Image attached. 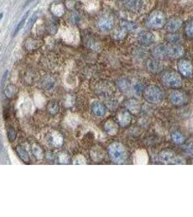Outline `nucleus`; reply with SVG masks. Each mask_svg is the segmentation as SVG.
I'll use <instances>...</instances> for the list:
<instances>
[{"label": "nucleus", "mask_w": 193, "mask_h": 217, "mask_svg": "<svg viewBox=\"0 0 193 217\" xmlns=\"http://www.w3.org/2000/svg\"><path fill=\"white\" fill-rule=\"evenodd\" d=\"M107 151L111 159L116 164H121L126 161L127 154L124 146L121 143H113L110 144Z\"/></svg>", "instance_id": "nucleus-1"}, {"label": "nucleus", "mask_w": 193, "mask_h": 217, "mask_svg": "<svg viewBox=\"0 0 193 217\" xmlns=\"http://www.w3.org/2000/svg\"><path fill=\"white\" fill-rule=\"evenodd\" d=\"M165 23V15L161 11H154L147 17L146 25L152 29H158L162 28Z\"/></svg>", "instance_id": "nucleus-2"}, {"label": "nucleus", "mask_w": 193, "mask_h": 217, "mask_svg": "<svg viewBox=\"0 0 193 217\" xmlns=\"http://www.w3.org/2000/svg\"><path fill=\"white\" fill-rule=\"evenodd\" d=\"M160 158L162 162L164 164H184L185 161L180 156L176 155L173 152L166 151H163L160 155Z\"/></svg>", "instance_id": "nucleus-3"}, {"label": "nucleus", "mask_w": 193, "mask_h": 217, "mask_svg": "<svg viewBox=\"0 0 193 217\" xmlns=\"http://www.w3.org/2000/svg\"><path fill=\"white\" fill-rule=\"evenodd\" d=\"M163 82L165 85L172 88H177L182 85V79L178 74L173 72H166L162 77Z\"/></svg>", "instance_id": "nucleus-4"}, {"label": "nucleus", "mask_w": 193, "mask_h": 217, "mask_svg": "<svg viewBox=\"0 0 193 217\" xmlns=\"http://www.w3.org/2000/svg\"><path fill=\"white\" fill-rule=\"evenodd\" d=\"M145 95L146 99L151 103H158L163 98L162 91L155 86L148 87L146 89Z\"/></svg>", "instance_id": "nucleus-5"}, {"label": "nucleus", "mask_w": 193, "mask_h": 217, "mask_svg": "<svg viewBox=\"0 0 193 217\" xmlns=\"http://www.w3.org/2000/svg\"><path fill=\"white\" fill-rule=\"evenodd\" d=\"M97 25L102 31H108L113 28L114 21L112 17L108 15H104L99 19Z\"/></svg>", "instance_id": "nucleus-6"}, {"label": "nucleus", "mask_w": 193, "mask_h": 217, "mask_svg": "<svg viewBox=\"0 0 193 217\" xmlns=\"http://www.w3.org/2000/svg\"><path fill=\"white\" fill-rule=\"evenodd\" d=\"M167 52L168 57H171L172 58H179L183 55L184 48L182 46L176 43H171L167 45Z\"/></svg>", "instance_id": "nucleus-7"}, {"label": "nucleus", "mask_w": 193, "mask_h": 217, "mask_svg": "<svg viewBox=\"0 0 193 217\" xmlns=\"http://www.w3.org/2000/svg\"><path fill=\"white\" fill-rule=\"evenodd\" d=\"M155 40L154 34L147 31H142L138 34L139 42L143 45H150Z\"/></svg>", "instance_id": "nucleus-8"}, {"label": "nucleus", "mask_w": 193, "mask_h": 217, "mask_svg": "<svg viewBox=\"0 0 193 217\" xmlns=\"http://www.w3.org/2000/svg\"><path fill=\"white\" fill-rule=\"evenodd\" d=\"M149 158L147 151L144 149H140L135 152L134 155V163L135 164L145 165L148 163Z\"/></svg>", "instance_id": "nucleus-9"}, {"label": "nucleus", "mask_w": 193, "mask_h": 217, "mask_svg": "<svg viewBox=\"0 0 193 217\" xmlns=\"http://www.w3.org/2000/svg\"><path fill=\"white\" fill-rule=\"evenodd\" d=\"M179 72L185 77H189L192 74V66L190 62L187 60H181L178 64Z\"/></svg>", "instance_id": "nucleus-10"}, {"label": "nucleus", "mask_w": 193, "mask_h": 217, "mask_svg": "<svg viewBox=\"0 0 193 217\" xmlns=\"http://www.w3.org/2000/svg\"><path fill=\"white\" fill-rule=\"evenodd\" d=\"M123 4L127 10L135 13L141 10L142 7V0H125Z\"/></svg>", "instance_id": "nucleus-11"}, {"label": "nucleus", "mask_w": 193, "mask_h": 217, "mask_svg": "<svg viewBox=\"0 0 193 217\" xmlns=\"http://www.w3.org/2000/svg\"><path fill=\"white\" fill-rule=\"evenodd\" d=\"M152 54L155 57L159 59H163L168 57L167 52V45L161 44L155 46L152 49Z\"/></svg>", "instance_id": "nucleus-12"}, {"label": "nucleus", "mask_w": 193, "mask_h": 217, "mask_svg": "<svg viewBox=\"0 0 193 217\" xmlns=\"http://www.w3.org/2000/svg\"><path fill=\"white\" fill-rule=\"evenodd\" d=\"M182 20L178 18L171 19L168 22L166 25V29L170 32H174V31L179 30L182 26Z\"/></svg>", "instance_id": "nucleus-13"}, {"label": "nucleus", "mask_w": 193, "mask_h": 217, "mask_svg": "<svg viewBox=\"0 0 193 217\" xmlns=\"http://www.w3.org/2000/svg\"><path fill=\"white\" fill-rule=\"evenodd\" d=\"M92 112L97 117H102L105 114L106 110L103 105L98 102H95L92 104Z\"/></svg>", "instance_id": "nucleus-14"}, {"label": "nucleus", "mask_w": 193, "mask_h": 217, "mask_svg": "<svg viewBox=\"0 0 193 217\" xmlns=\"http://www.w3.org/2000/svg\"><path fill=\"white\" fill-rule=\"evenodd\" d=\"M171 100L174 105H181L184 103V96L180 92H173L171 95Z\"/></svg>", "instance_id": "nucleus-15"}, {"label": "nucleus", "mask_w": 193, "mask_h": 217, "mask_svg": "<svg viewBox=\"0 0 193 217\" xmlns=\"http://www.w3.org/2000/svg\"><path fill=\"white\" fill-rule=\"evenodd\" d=\"M119 121L121 126H126L131 122V117L127 112H121L119 115Z\"/></svg>", "instance_id": "nucleus-16"}, {"label": "nucleus", "mask_w": 193, "mask_h": 217, "mask_svg": "<svg viewBox=\"0 0 193 217\" xmlns=\"http://www.w3.org/2000/svg\"><path fill=\"white\" fill-rule=\"evenodd\" d=\"M105 128L107 133L112 135H116L118 132V126L113 121H107L105 125Z\"/></svg>", "instance_id": "nucleus-17"}, {"label": "nucleus", "mask_w": 193, "mask_h": 217, "mask_svg": "<svg viewBox=\"0 0 193 217\" xmlns=\"http://www.w3.org/2000/svg\"><path fill=\"white\" fill-rule=\"evenodd\" d=\"M16 152L18 154L19 157L21 159L22 161H23L25 163H29L30 161V157H29V154L21 146L16 147Z\"/></svg>", "instance_id": "nucleus-18"}, {"label": "nucleus", "mask_w": 193, "mask_h": 217, "mask_svg": "<svg viewBox=\"0 0 193 217\" xmlns=\"http://www.w3.org/2000/svg\"><path fill=\"white\" fill-rule=\"evenodd\" d=\"M126 107L132 113H137L140 111V104L136 100L128 101L126 103Z\"/></svg>", "instance_id": "nucleus-19"}, {"label": "nucleus", "mask_w": 193, "mask_h": 217, "mask_svg": "<svg viewBox=\"0 0 193 217\" xmlns=\"http://www.w3.org/2000/svg\"><path fill=\"white\" fill-rule=\"evenodd\" d=\"M121 28L126 31H132L137 28V25L132 22L129 21H122L121 22Z\"/></svg>", "instance_id": "nucleus-20"}, {"label": "nucleus", "mask_w": 193, "mask_h": 217, "mask_svg": "<svg viewBox=\"0 0 193 217\" xmlns=\"http://www.w3.org/2000/svg\"><path fill=\"white\" fill-rule=\"evenodd\" d=\"M29 12H27V13H26L25 15H24L22 17V18L20 19V20L19 21L18 25H17L16 27H15V31H14V33H13V36H16V35L18 34L19 31H20L22 29L24 23H25L26 20V19H27V17H29Z\"/></svg>", "instance_id": "nucleus-21"}, {"label": "nucleus", "mask_w": 193, "mask_h": 217, "mask_svg": "<svg viewBox=\"0 0 193 217\" xmlns=\"http://www.w3.org/2000/svg\"><path fill=\"white\" fill-rule=\"evenodd\" d=\"M17 92H18V89H17L16 87L13 86V85H10V86H8L5 91L6 96L10 98H13L14 95L16 94Z\"/></svg>", "instance_id": "nucleus-22"}, {"label": "nucleus", "mask_w": 193, "mask_h": 217, "mask_svg": "<svg viewBox=\"0 0 193 217\" xmlns=\"http://www.w3.org/2000/svg\"><path fill=\"white\" fill-rule=\"evenodd\" d=\"M47 109L49 112H50V114L55 115V114L58 113L59 110H60V107H59L58 104L57 102L53 101L49 104V105L47 106Z\"/></svg>", "instance_id": "nucleus-23"}, {"label": "nucleus", "mask_w": 193, "mask_h": 217, "mask_svg": "<svg viewBox=\"0 0 193 217\" xmlns=\"http://www.w3.org/2000/svg\"><path fill=\"white\" fill-rule=\"evenodd\" d=\"M147 67H148V69L152 72H157V71H159L160 69L161 68V65H160V63L155 62V61L150 60L147 63Z\"/></svg>", "instance_id": "nucleus-24"}, {"label": "nucleus", "mask_w": 193, "mask_h": 217, "mask_svg": "<svg viewBox=\"0 0 193 217\" xmlns=\"http://www.w3.org/2000/svg\"><path fill=\"white\" fill-rule=\"evenodd\" d=\"M185 34L187 37L193 38V19L189 20L186 25Z\"/></svg>", "instance_id": "nucleus-25"}, {"label": "nucleus", "mask_w": 193, "mask_h": 217, "mask_svg": "<svg viewBox=\"0 0 193 217\" xmlns=\"http://www.w3.org/2000/svg\"><path fill=\"white\" fill-rule=\"evenodd\" d=\"M7 134H8V139L10 140V141L13 142L16 139L17 137V133L15 130L13 129L11 127H9L7 129Z\"/></svg>", "instance_id": "nucleus-26"}, {"label": "nucleus", "mask_w": 193, "mask_h": 217, "mask_svg": "<svg viewBox=\"0 0 193 217\" xmlns=\"http://www.w3.org/2000/svg\"><path fill=\"white\" fill-rule=\"evenodd\" d=\"M120 88L123 91H124L125 93H128V91H130V85L127 81L123 79L121 81H119V83Z\"/></svg>", "instance_id": "nucleus-27"}, {"label": "nucleus", "mask_w": 193, "mask_h": 217, "mask_svg": "<svg viewBox=\"0 0 193 217\" xmlns=\"http://www.w3.org/2000/svg\"><path fill=\"white\" fill-rule=\"evenodd\" d=\"M32 151H33V154H34V155L35 156L36 159H40L42 158L43 151L38 145H34V146L32 148Z\"/></svg>", "instance_id": "nucleus-28"}, {"label": "nucleus", "mask_w": 193, "mask_h": 217, "mask_svg": "<svg viewBox=\"0 0 193 217\" xmlns=\"http://www.w3.org/2000/svg\"><path fill=\"white\" fill-rule=\"evenodd\" d=\"M172 139H173V140L175 142V143L179 144L183 143L184 140V137L179 133H173V134L172 135Z\"/></svg>", "instance_id": "nucleus-29"}, {"label": "nucleus", "mask_w": 193, "mask_h": 217, "mask_svg": "<svg viewBox=\"0 0 193 217\" xmlns=\"http://www.w3.org/2000/svg\"><path fill=\"white\" fill-rule=\"evenodd\" d=\"M38 18V15H37V13L34 14L32 15V17L29 19V21L28 22V25H27V28H26V31H29L30 29L32 28V26L34 25V23L36 22V20H37Z\"/></svg>", "instance_id": "nucleus-30"}, {"label": "nucleus", "mask_w": 193, "mask_h": 217, "mask_svg": "<svg viewBox=\"0 0 193 217\" xmlns=\"http://www.w3.org/2000/svg\"><path fill=\"white\" fill-rule=\"evenodd\" d=\"M92 152H94V154H92V157L93 158L94 160L98 161L100 159H101V158L102 157V154L100 149H95L94 151H92Z\"/></svg>", "instance_id": "nucleus-31"}, {"label": "nucleus", "mask_w": 193, "mask_h": 217, "mask_svg": "<svg viewBox=\"0 0 193 217\" xmlns=\"http://www.w3.org/2000/svg\"><path fill=\"white\" fill-rule=\"evenodd\" d=\"M180 39H181L180 36L178 34H170L167 36V40L172 43L177 42V41H180Z\"/></svg>", "instance_id": "nucleus-32"}, {"label": "nucleus", "mask_w": 193, "mask_h": 217, "mask_svg": "<svg viewBox=\"0 0 193 217\" xmlns=\"http://www.w3.org/2000/svg\"><path fill=\"white\" fill-rule=\"evenodd\" d=\"M54 86H55V83H54L51 79L49 80V81L47 80L46 82H44V84H43L42 86L43 88H44L45 90H47V91H48V90H52V88H53Z\"/></svg>", "instance_id": "nucleus-33"}, {"label": "nucleus", "mask_w": 193, "mask_h": 217, "mask_svg": "<svg viewBox=\"0 0 193 217\" xmlns=\"http://www.w3.org/2000/svg\"><path fill=\"white\" fill-rule=\"evenodd\" d=\"M126 31L123 29L121 28V30H120L119 31L115 34V36H116V39H123L124 38V36H126Z\"/></svg>", "instance_id": "nucleus-34"}, {"label": "nucleus", "mask_w": 193, "mask_h": 217, "mask_svg": "<svg viewBox=\"0 0 193 217\" xmlns=\"http://www.w3.org/2000/svg\"><path fill=\"white\" fill-rule=\"evenodd\" d=\"M8 71L7 70L6 72H5L4 75H3V77H2V85H4V83L5 82V81H6V78H7V76H8Z\"/></svg>", "instance_id": "nucleus-35"}, {"label": "nucleus", "mask_w": 193, "mask_h": 217, "mask_svg": "<svg viewBox=\"0 0 193 217\" xmlns=\"http://www.w3.org/2000/svg\"><path fill=\"white\" fill-rule=\"evenodd\" d=\"M186 149H187V151H188L189 153H190V154H193V145H192V144H191V145H189Z\"/></svg>", "instance_id": "nucleus-36"}, {"label": "nucleus", "mask_w": 193, "mask_h": 217, "mask_svg": "<svg viewBox=\"0 0 193 217\" xmlns=\"http://www.w3.org/2000/svg\"><path fill=\"white\" fill-rule=\"evenodd\" d=\"M2 17H3V13H1L0 14V21H1V20L2 19Z\"/></svg>", "instance_id": "nucleus-37"}]
</instances>
